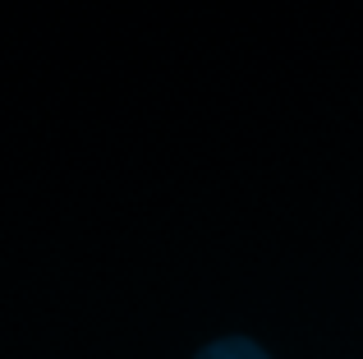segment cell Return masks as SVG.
<instances>
[{
    "label": "cell",
    "instance_id": "cell-1",
    "mask_svg": "<svg viewBox=\"0 0 363 359\" xmlns=\"http://www.w3.org/2000/svg\"><path fill=\"white\" fill-rule=\"evenodd\" d=\"M198 359H272V355L257 350L248 336H225V341H212L207 350H198Z\"/></svg>",
    "mask_w": 363,
    "mask_h": 359
}]
</instances>
